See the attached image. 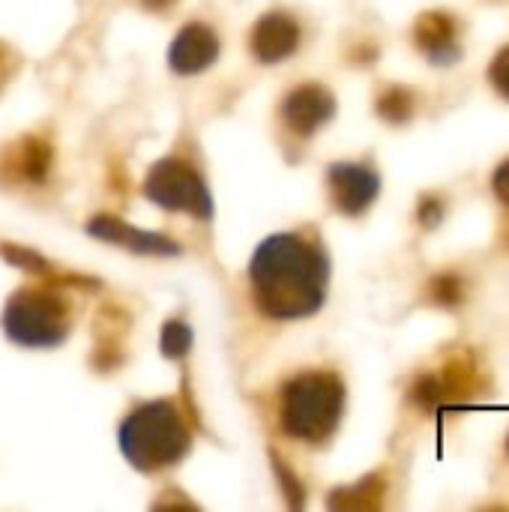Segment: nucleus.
<instances>
[{
  "instance_id": "obj_1",
  "label": "nucleus",
  "mask_w": 509,
  "mask_h": 512,
  "mask_svg": "<svg viewBox=\"0 0 509 512\" xmlns=\"http://www.w3.org/2000/svg\"><path fill=\"white\" fill-rule=\"evenodd\" d=\"M258 309L276 321H300L324 306L330 261L324 249L300 234L267 237L249 267Z\"/></svg>"
},
{
  "instance_id": "obj_2",
  "label": "nucleus",
  "mask_w": 509,
  "mask_h": 512,
  "mask_svg": "<svg viewBox=\"0 0 509 512\" xmlns=\"http://www.w3.org/2000/svg\"><path fill=\"white\" fill-rule=\"evenodd\" d=\"M345 384L333 372H303L282 390V432L303 444H324L342 423Z\"/></svg>"
},
{
  "instance_id": "obj_3",
  "label": "nucleus",
  "mask_w": 509,
  "mask_h": 512,
  "mask_svg": "<svg viewBox=\"0 0 509 512\" xmlns=\"http://www.w3.org/2000/svg\"><path fill=\"white\" fill-rule=\"evenodd\" d=\"M120 450L138 471H162L177 465L189 450V429L171 402L135 408L120 426Z\"/></svg>"
},
{
  "instance_id": "obj_4",
  "label": "nucleus",
  "mask_w": 509,
  "mask_h": 512,
  "mask_svg": "<svg viewBox=\"0 0 509 512\" xmlns=\"http://www.w3.org/2000/svg\"><path fill=\"white\" fill-rule=\"evenodd\" d=\"M3 330L15 345L54 348L69 333V306L54 288L18 291L3 309Z\"/></svg>"
},
{
  "instance_id": "obj_5",
  "label": "nucleus",
  "mask_w": 509,
  "mask_h": 512,
  "mask_svg": "<svg viewBox=\"0 0 509 512\" xmlns=\"http://www.w3.org/2000/svg\"><path fill=\"white\" fill-rule=\"evenodd\" d=\"M144 192L162 210L189 213V216H198V219H210V213H213V201H210V192H207L204 180L183 159L156 162L150 168L147 180H144Z\"/></svg>"
},
{
  "instance_id": "obj_6",
  "label": "nucleus",
  "mask_w": 509,
  "mask_h": 512,
  "mask_svg": "<svg viewBox=\"0 0 509 512\" xmlns=\"http://www.w3.org/2000/svg\"><path fill=\"white\" fill-rule=\"evenodd\" d=\"M327 186L342 216H363L381 192V177L366 162H336L327 171Z\"/></svg>"
},
{
  "instance_id": "obj_7",
  "label": "nucleus",
  "mask_w": 509,
  "mask_h": 512,
  "mask_svg": "<svg viewBox=\"0 0 509 512\" xmlns=\"http://www.w3.org/2000/svg\"><path fill=\"white\" fill-rule=\"evenodd\" d=\"M462 21L447 9L423 12L414 24V45L417 51L438 66L456 63L462 57Z\"/></svg>"
},
{
  "instance_id": "obj_8",
  "label": "nucleus",
  "mask_w": 509,
  "mask_h": 512,
  "mask_svg": "<svg viewBox=\"0 0 509 512\" xmlns=\"http://www.w3.org/2000/svg\"><path fill=\"white\" fill-rule=\"evenodd\" d=\"M333 114H336V99L324 84H300L282 102V120L300 138L318 132Z\"/></svg>"
},
{
  "instance_id": "obj_9",
  "label": "nucleus",
  "mask_w": 509,
  "mask_h": 512,
  "mask_svg": "<svg viewBox=\"0 0 509 512\" xmlns=\"http://www.w3.org/2000/svg\"><path fill=\"white\" fill-rule=\"evenodd\" d=\"M51 171V144L39 135H21L0 153V174L12 183H42Z\"/></svg>"
},
{
  "instance_id": "obj_10",
  "label": "nucleus",
  "mask_w": 509,
  "mask_h": 512,
  "mask_svg": "<svg viewBox=\"0 0 509 512\" xmlns=\"http://www.w3.org/2000/svg\"><path fill=\"white\" fill-rule=\"evenodd\" d=\"M87 231L93 237L105 240V243H117V246H123L129 252H138V255H180V246L174 240H168L162 234L138 231L129 222H123L117 216H108V213L93 216L90 225H87Z\"/></svg>"
},
{
  "instance_id": "obj_11",
  "label": "nucleus",
  "mask_w": 509,
  "mask_h": 512,
  "mask_svg": "<svg viewBox=\"0 0 509 512\" xmlns=\"http://www.w3.org/2000/svg\"><path fill=\"white\" fill-rule=\"evenodd\" d=\"M216 57H219V39L207 24H186L168 51V63L177 75L204 72Z\"/></svg>"
},
{
  "instance_id": "obj_12",
  "label": "nucleus",
  "mask_w": 509,
  "mask_h": 512,
  "mask_svg": "<svg viewBox=\"0 0 509 512\" xmlns=\"http://www.w3.org/2000/svg\"><path fill=\"white\" fill-rule=\"evenodd\" d=\"M300 45V24L285 12H267L252 30V54L261 63H279Z\"/></svg>"
},
{
  "instance_id": "obj_13",
  "label": "nucleus",
  "mask_w": 509,
  "mask_h": 512,
  "mask_svg": "<svg viewBox=\"0 0 509 512\" xmlns=\"http://www.w3.org/2000/svg\"><path fill=\"white\" fill-rule=\"evenodd\" d=\"M378 114L387 123H408L414 114V93L408 87H387L378 99Z\"/></svg>"
},
{
  "instance_id": "obj_14",
  "label": "nucleus",
  "mask_w": 509,
  "mask_h": 512,
  "mask_svg": "<svg viewBox=\"0 0 509 512\" xmlns=\"http://www.w3.org/2000/svg\"><path fill=\"white\" fill-rule=\"evenodd\" d=\"M189 348H192V330L183 321H168L162 327V354L168 360H180L189 354Z\"/></svg>"
},
{
  "instance_id": "obj_15",
  "label": "nucleus",
  "mask_w": 509,
  "mask_h": 512,
  "mask_svg": "<svg viewBox=\"0 0 509 512\" xmlns=\"http://www.w3.org/2000/svg\"><path fill=\"white\" fill-rule=\"evenodd\" d=\"M486 81H489V87H492L504 102H509V42L507 45H501V48L495 51V57L489 60Z\"/></svg>"
},
{
  "instance_id": "obj_16",
  "label": "nucleus",
  "mask_w": 509,
  "mask_h": 512,
  "mask_svg": "<svg viewBox=\"0 0 509 512\" xmlns=\"http://www.w3.org/2000/svg\"><path fill=\"white\" fill-rule=\"evenodd\" d=\"M489 189H492V198L509 213V156L495 165V171L489 177Z\"/></svg>"
},
{
  "instance_id": "obj_17",
  "label": "nucleus",
  "mask_w": 509,
  "mask_h": 512,
  "mask_svg": "<svg viewBox=\"0 0 509 512\" xmlns=\"http://www.w3.org/2000/svg\"><path fill=\"white\" fill-rule=\"evenodd\" d=\"M273 468H276V474H279V480H282V486H285V495H288L291 507H303V495H300V486H297L294 474H288V468H285V462H282L279 456H273Z\"/></svg>"
},
{
  "instance_id": "obj_18",
  "label": "nucleus",
  "mask_w": 509,
  "mask_h": 512,
  "mask_svg": "<svg viewBox=\"0 0 509 512\" xmlns=\"http://www.w3.org/2000/svg\"><path fill=\"white\" fill-rule=\"evenodd\" d=\"M141 3H144L147 9H153V12H162V9H168L174 0H141Z\"/></svg>"
},
{
  "instance_id": "obj_19",
  "label": "nucleus",
  "mask_w": 509,
  "mask_h": 512,
  "mask_svg": "<svg viewBox=\"0 0 509 512\" xmlns=\"http://www.w3.org/2000/svg\"><path fill=\"white\" fill-rule=\"evenodd\" d=\"M3 63H6V51H3V45H0V72H3Z\"/></svg>"
},
{
  "instance_id": "obj_20",
  "label": "nucleus",
  "mask_w": 509,
  "mask_h": 512,
  "mask_svg": "<svg viewBox=\"0 0 509 512\" xmlns=\"http://www.w3.org/2000/svg\"><path fill=\"white\" fill-rule=\"evenodd\" d=\"M504 450H507V459H509V435H507V444H504Z\"/></svg>"
}]
</instances>
